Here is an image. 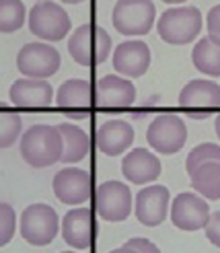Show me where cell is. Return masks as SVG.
<instances>
[{
    "instance_id": "18",
    "label": "cell",
    "mask_w": 220,
    "mask_h": 253,
    "mask_svg": "<svg viewBox=\"0 0 220 253\" xmlns=\"http://www.w3.org/2000/svg\"><path fill=\"white\" fill-rule=\"evenodd\" d=\"M163 165L159 157L146 148H134L128 150L122 159V173L130 183L136 185H150L159 179Z\"/></svg>"
},
{
    "instance_id": "3",
    "label": "cell",
    "mask_w": 220,
    "mask_h": 253,
    "mask_svg": "<svg viewBox=\"0 0 220 253\" xmlns=\"http://www.w3.org/2000/svg\"><path fill=\"white\" fill-rule=\"evenodd\" d=\"M159 37L171 45H187L202 31V12L198 6H171L157 21Z\"/></svg>"
},
{
    "instance_id": "5",
    "label": "cell",
    "mask_w": 220,
    "mask_h": 253,
    "mask_svg": "<svg viewBox=\"0 0 220 253\" xmlns=\"http://www.w3.org/2000/svg\"><path fill=\"white\" fill-rule=\"evenodd\" d=\"M157 19V8L152 0H120L115 2L111 21L118 33L140 40V35H146Z\"/></svg>"
},
{
    "instance_id": "30",
    "label": "cell",
    "mask_w": 220,
    "mask_h": 253,
    "mask_svg": "<svg viewBox=\"0 0 220 253\" xmlns=\"http://www.w3.org/2000/svg\"><path fill=\"white\" fill-rule=\"evenodd\" d=\"M124 245L134 249L136 253H161V249L154 245L150 239H146V237H132V239H128Z\"/></svg>"
},
{
    "instance_id": "26",
    "label": "cell",
    "mask_w": 220,
    "mask_h": 253,
    "mask_svg": "<svg viewBox=\"0 0 220 253\" xmlns=\"http://www.w3.org/2000/svg\"><path fill=\"white\" fill-rule=\"evenodd\" d=\"M218 161L220 163V144L216 142H202L193 150H189V155L185 159V171L193 173V169H198L204 163Z\"/></svg>"
},
{
    "instance_id": "35",
    "label": "cell",
    "mask_w": 220,
    "mask_h": 253,
    "mask_svg": "<svg viewBox=\"0 0 220 253\" xmlns=\"http://www.w3.org/2000/svg\"><path fill=\"white\" fill-rule=\"evenodd\" d=\"M62 253H83V251H74V249H66V251H62Z\"/></svg>"
},
{
    "instance_id": "11",
    "label": "cell",
    "mask_w": 220,
    "mask_h": 253,
    "mask_svg": "<svg viewBox=\"0 0 220 253\" xmlns=\"http://www.w3.org/2000/svg\"><path fill=\"white\" fill-rule=\"evenodd\" d=\"M208 200L196 192H181L171 200V222L175 229L185 233L202 231L210 218Z\"/></svg>"
},
{
    "instance_id": "1",
    "label": "cell",
    "mask_w": 220,
    "mask_h": 253,
    "mask_svg": "<svg viewBox=\"0 0 220 253\" xmlns=\"http://www.w3.org/2000/svg\"><path fill=\"white\" fill-rule=\"evenodd\" d=\"M19 150L23 161L33 169L51 167L62 159V134L58 126L49 124H35L21 134Z\"/></svg>"
},
{
    "instance_id": "22",
    "label": "cell",
    "mask_w": 220,
    "mask_h": 253,
    "mask_svg": "<svg viewBox=\"0 0 220 253\" xmlns=\"http://www.w3.org/2000/svg\"><path fill=\"white\" fill-rule=\"evenodd\" d=\"M189 179H191L193 192L200 194L204 200H210V202L220 200V163L218 161L204 163L198 169H193V173H189Z\"/></svg>"
},
{
    "instance_id": "8",
    "label": "cell",
    "mask_w": 220,
    "mask_h": 253,
    "mask_svg": "<svg viewBox=\"0 0 220 253\" xmlns=\"http://www.w3.org/2000/svg\"><path fill=\"white\" fill-rule=\"evenodd\" d=\"M146 140L154 153L175 155L187 142L185 122L175 113H161L148 124Z\"/></svg>"
},
{
    "instance_id": "32",
    "label": "cell",
    "mask_w": 220,
    "mask_h": 253,
    "mask_svg": "<svg viewBox=\"0 0 220 253\" xmlns=\"http://www.w3.org/2000/svg\"><path fill=\"white\" fill-rule=\"evenodd\" d=\"M214 132H216V136L220 138V113L214 118Z\"/></svg>"
},
{
    "instance_id": "4",
    "label": "cell",
    "mask_w": 220,
    "mask_h": 253,
    "mask_svg": "<svg viewBox=\"0 0 220 253\" xmlns=\"http://www.w3.org/2000/svg\"><path fill=\"white\" fill-rule=\"evenodd\" d=\"M60 233V216L49 204H29L19 216V235L33 247L49 245Z\"/></svg>"
},
{
    "instance_id": "16",
    "label": "cell",
    "mask_w": 220,
    "mask_h": 253,
    "mask_svg": "<svg viewBox=\"0 0 220 253\" xmlns=\"http://www.w3.org/2000/svg\"><path fill=\"white\" fill-rule=\"evenodd\" d=\"M93 103V84L85 79H70L62 83L56 93V105L62 111H66V116L72 120H83Z\"/></svg>"
},
{
    "instance_id": "34",
    "label": "cell",
    "mask_w": 220,
    "mask_h": 253,
    "mask_svg": "<svg viewBox=\"0 0 220 253\" xmlns=\"http://www.w3.org/2000/svg\"><path fill=\"white\" fill-rule=\"evenodd\" d=\"M60 2H64V4H81V2H85V0H60Z\"/></svg>"
},
{
    "instance_id": "19",
    "label": "cell",
    "mask_w": 220,
    "mask_h": 253,
    "mask_svg": "<svg viewBox=\"0 0 220 253\" xmlns=\"http://www.w3.org/2000/svg\"><path fill=\"white\" fill-rule=\"evenodd\" d=\"M134 142V128L126 120H107L95 130V144L103 155L120 157Z\"/></svg>"
},
{
    "instance_id": "14",
    "label": "cell",
    "mask_w": 220,
    "mask_h": 253,
    "mask_svg": "<svg viewBox=\"0 0 220 253\" xmlns=\"http://www.w3.org/2000/svg\"><path fill=\"white\" fill-rule=\"evenodd\" d=\"M150 66V47L142 40H126L113 52V68L124 79L144 77Z\"/></svg>"
},
{
    "instance_id": "15",
    "label": "cell",
    "mask_w": 220,
    "mask_h": 253,
    "mask_svg": "<svg viewBox=\"0 0 220 253\" xmlns=\"http://www.w3.org/2000/svg\"><path fill=\"white\" fill-rule=\"evenodd\" d=\"M95 105L99 107H109V109H120V107H130L136 101V86L130 79H124L120 74H105L101 77L95 86Z\"/></svg>"
},
{
    "instance_id": "12",
    "label": "cell",
    "mask_w": 220,
    "mask_h": 253,
    "mask_svg": "<svg viewBox=\"0 0 220 253\" xmlns=\"http://www.w3.org/2000/svg\"><path fill=\"white\" fill-rule=\"evenodd\" d=\"M171 208V194L165 185L150 183L144 185L134 198V214L140 224L159 226L167 220Z\"/></svg>"
},
{
    "instance_id": "31",
    "label": "cell",
    "mask_w": 220,
    "mask_h": 253,
    "mask_svg": "<svg viewBox=\"0 0 220 253\" xmlns=\"http://www.w3.org/2000/svg\"><path fill=\"white\" fill-rule=\"evenodd\" d=\"M109 253H136L134 249H130L128 245H122V247H118V249H111Z\"/></svg>"
},
{
    "instance_id": "10",
    "label": "cell",
    "mask_w": 220,
    "mask_h": 253,
    "mask_svg": "<svg viewBox=\"0 0 220 253\" xmlns=\"http://www.w3.org/2000/svg\"><path fill=\"white\" fill-rule=\"evenodd\" d=\"M179 107L189 118L204 120L220 107V84L208 79H193L179 93Z\"/></svg>"
},
{
    "instance_id": "13",
    "label": "cell",
    "mask_w": 220,
    "mask_h": 253,
    "mask_svg": "<svg viewBox=\"0 0 220 253\" xmlns=\"http://www.w3.org/2000/svg\"><path fill=\"white\" fill-rule=\"evenodd\" d=\"M90 175L79 167H64L51 179V192L66 206H76L88 202L90 198Z\"/></svg>"
},
{
    "instance_id": "21",
    "label": "cell",
    "mask_w": 220,
    "mask_h": 253,
    "mask_svg": "<svg viewBox=\"0 0 220 253\" xmlns=\"http://www.w3.org/2000/svg\"><path fill=\"white\" fill-rule=\"evenodd\" d=\"M58 130L62 134V142H64L60 163H64V165H76V163H81L88 155V136H87V132L72 122L58 124Z\"/></svg>"
},
{
    "instance_id": "29",
    "label": "cell",
    "mask_w": 220,
    "mask_h": 253,
    "mask_svg": "<svg viewBox=\"0 0 220 253\" xmlns=\"http://www.w3.org/2000/svg\"><path fill=\"white\" fill-rule=\"evenodd\" d=\"M204 235H206V239H208L214 247L220 249V210L210 214L208 224L204 226Z\"/></svg>"
},
{
    "instance_id": "6",
    "label": "cell",
    "mask_w": 220,
    "mask_h": 253,
    "mask_svg": "<svg viewBox=\"0 0 220 253\" xmlns=\"http://www.w3.org/2000/svg\"><path fill=\"white\" fill-rule=\"evenodd\" d=\"M29 29L42 42H60L70 33V17L62 4L42 0L29 10Z\"/></svg>"
},
{
    "instance_id": "17",
    "label": "cell",
    "mask_w": 220,
    "mask_h": 253,
    "mask_svg": "<svg viewBox=\"0 0 220 253\" xmlns=\"http://www.w3.org/2000/svg\"><path fill=\"white\" fill-rule=\"evenodd\" d=\"M60 235L70 249L85 251L93 245V214L88 208H70L62 216Z\"/></svg>"
},
{
    "instance_id": "33",
    "label": "cell",
    "mask_w": 220,
    "mask_h": 253,
    "mask_svg": "<svg viewBox=\"0 0 220 253\" xmlns=\"http://www.w3.org/2000/svg\"><path fill=\"white\" fill-rule=\"evenodd\" d=\"M163 2H167V4H173V6H181L183 2H187V0H163Z\"/></svg>"
},
{
    "instance_id": "24",
    "label": "cell",
    "mask_w": 220,
    "mask_h": 253,
    "mask_svg": "<svg viewBox=\"0 0 220 253\" xmlns=\"http://www.w3.org/2000/svg\"><path fill=\"white\" fill-rule=\"evenodd\" d=\"M27 21V10L21 0H0V33H15Z\"/></svg>"
},
{
    "instance_id": "9",
    "label": "cell",
    "mask_w": 220,
    "mask_h": 253,
    "mask_svg": "<svg viewBox=\"0 0 220 253\" xmlns=\"http://www.w3.org/2000/svg\"><path fill=\"white\" fill-rule=\"evenodd\" d=\"M95 210L107 222H124L134 210V198L128 183L118 179L101 183L95 192Z\"/></svg>"
},
{
    "instance_id": "27",
    "label": "cell",
    "mask_w": 220,
    "mask_h": 253,
    "mask_svg": "<svg viewBox=\"0 0 220 253\" xmlns=\"http://www.w3.org/2000/svg\"><path fill=\"white\" fill-rule=\"evenodd\" d=\"M17 233V212L6 202H0V249L12 241Z\"/></svg>"
},
{
    "instance_id": "28",
    "label": "cell",
    "mask_w": 220,
    "mask_h": 253,
    "mask_svg": "<svg viewBox=\"0 0 220 253\" xmlns=\"http://www.w3.org/2000/svg\"><path fill=\"white\" fill-rule=\"evenodd\" d=\"M206 29H208V37L220 45V4L212 6L206 15Z\"/></svg>"
},
{
    "instance_id": "23",
    "label": "cell",
    "mask_w": 220,
    "mask_h": 253,
    "mask_svg": "<svg viewBox=\"0 0 220 253\" xmlns=\"http://www.w3.org/2000/svg\"><path fill=\"white\" fill-rule=\"evenodd\" d=\"M191 62L202 74H208L212 79L220 77V45L214 43L210 37H202L193 45Z\"/></svg>"
},
{
    "instance_id": "20",
    "label": "cell",
    "mask_w": 220,
    "mask_h": 253,
    "mask_svg": "<svg viewBox=\"0 0 220 253\" xmlns=\"http://www.w3.org/2000/svg\"><path fill=\"white\" fill-rule=\"evenodd\" d=\"M8 97L17 107L42 109V107L51 105V101H54V88H51L47 81L23 77L10 84Z\"/></svg>"
},
{
    "instance_id": "2",
    "label": "cell",
    "mask_w": 220,
    "mask_h": 253,
    "mask_svg": "<svg viewBox=\"0 0 220 253\" xmlns=\"http://www.w3.org/2000/svg\"><path fill=\"white\" fill-rule=\"evenodd\" d=\"M111 35L99 25L87 23L72 31L68 37V52L81 66H99L111 54Z\"/></svg>"
},
{
    "instance_id": "7",
    "label": "cell",
    "mask_w": 220,
    "mask_h": 253,
    "mask_svg": "<svg viewBox=\"0 0 220 253\" xmlns=\"http://www.w3.org/2000/svg\"><path fill=\"white\" fill-rule=\"evenodd\" d=\"M60 52L45 42L25 43L17 52V70L27 79H49L60 68Z\"/></svg>"
},
{
    "instance_id": "25",
    "label": "cell",
    "mask_w": 220,
    "mask_h": 253,
    "mask_svg": "<svg viewBox=\"0 0 220 253\" xmlns=\"http://www.w3.org/2000/svg\"><path fill=\"white\" fill-rule=\"evenodd\" d=\"M23 134V120L17 111L0 105V150L15 144Z\"/></svg>"
}]
</instances>
